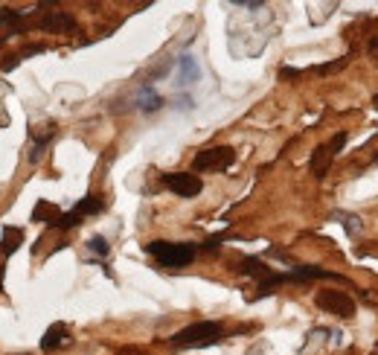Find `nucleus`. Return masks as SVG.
Here are the masks:
<instances>
[{
	"label": "nucleus",
	"mask_w": 378,
	"mask_h": 355,
	"mask_svg": "<svg viewBox=\"0 0 378 355\" xmlns=\"http://www.w3.org/2000/svg\"><path fill=\"white\" fill-rule=\"evenodd\" d=\"M335 218H338L340 225H344V230H346L349 236H361V233H364V222H361V218H358L355 213H346V210L340 213V210H338Z\"/></svg>",
	"instance_id": "4468645a"
},
{
	"label": "nucleus",
	"mask_w": 378,
	"mask_h": 355,
	"mask_svg": "<svg viewBox=\"0 0 378 355\" xmlns=\"http://www.w3.org/2000/svg\"><path fill=\"white\" fill-rule=\"evenodd\" d=\"M134 105L140 108V111H145V114H152V111H157V108L163 105V96L157 93L152 84H143V88L137 91V96H134Z\"/></svg>",
	"instance_id": "9d476101"
},
{
	"label": "nucleus",
	"mask_w": 378,
	"mask_h": 355,
	"mask_svg": "<svg viewBox=\"0 0 378 355\" xmlns=\"http://www.w3.org/2000/svg\"><path fill=\"white\" fill-rule=\"evenodd\" d=\"M102 207H105V201L99 198V195H84V198L73 207V213H79L82 218L84 216H96V213H102Z\"/></svg>",
	"instance_id": "ddd939ff"
},
{
	"label": "nucleus",
	"mask_w": 378,
	"mask_h": 355,
	"mask_svg": "<svg viewBox=\"0 0 378 355\" xmlns=\"http://www.w3.org/2000/svg\"><path fill=\"white\" fill-rule=\"evenodd\" d=\"M88 251L96 253V256H108V253H111V244H108L105 236H93V239L88 242Z\"/></svg>",
	"instance_id": "f3484780"
},
{
	"label": "nucleus",
	"mask_w": 378,
	"mask_h": 355,
	"mask_svg": "<svg viewBox=\"0 0 378 355\" xmlns=\"http://www.w3.org/2000/svg\"><path fill=\"white\" fill-rule=\"evenodd\" d=\"M50 140H53V131H47V134H35V143H32V152H29V161H32V163H38V161H41V154H44L47 146H50Z\"/></svg>",
	"instance_id": "2eb2a0df"
},
{
	"label": "nucleus",
	"mask_w": 378,
	"mask_h": 355,
	"mask_svg": "<svg viewBox=\"0 0 378 355\" xmlns=\"http://www.w3.org/2000/svg\"><path fill=\"white\" fill-rule=\"evenodd\" d=\"M367 50H370V56L378 61V35H373V38H370V47H367Z\"/></svg>",
	"instance_id": "412c9836"
},
{
	"label": "nucleus",
	"mask_w": 378,
	"mask_h": 355,
	"mask_svg": "<svg viewBox=\"0 0 378 355\" xmlns=\"http://www.w3.org/2000/svg\"><path fill=\"white\" fill-rule=\"evenodd\" d=\"M236 163V149L230 146H213V149H201L192 157V169L195 172H224Z\"/></svg>",
	"instance_id": "20e7f679"
},
{
	"label": "nucleus",
	"mask_w": 378,
	"mask_h": 355,
	"mask_svg": "<svg viewBox=\"0 0 378 355\" xmlns=\"http://www.w3.org/2000/svg\"><path fill=\"white\" fill-rule=\"evenodd\" d=\"M224 338V326L218 321H198L184 326L180 332H175L169 338V344L175 350H198V347H213Z\"/></svg>",
	"instance_id": "f257e3e1"
},
{
	"label": "nucleus",
	"mask_w": 378,
	"mask_h": 355,
	"mask_svg": "<svg viewBox=\"0 0 378 355\" xmlns=\"http://www.w3.org/2000/svg\"><path fill=\"white\" fill-rule=\"evenodd\" d=\"M145 251H149L163 268H184L195 260V253H198V248H195L192 242H166V239L149 242Z\"/></svg>",
	"instance_id": "f03ea898"
},
{
	"label": "nucleus",
	"mask_w": 378,
	"mask_h": 355,
	"mask_svg": "<svg viewBox=\"0 0 378 355\" xmlns=\"http://www.w3.org/2000/svg\"><path fill=\"white\" fill-rule=\"evenodd\" d=\"M163 187L172 190L180 198H195L204 190V181L195 172H166L163 175Z\"/></svg>",
	"instance_id": "423d86ee"
},
{
	"label": "nucleus",
	"mask_w": 378,
	"mask_h": 355,
	"mask_svg": "<svg viewBox=\"0 0 378 355\" xmlns=\"http://www.w3.org/2000/svg\"><path fill=\"white\" fill-rule=\"evenodd\" d=\"M314 306L320 312H326V314H335V317H340V321H352L355 317V300H352L346 291H340V288H320L314 295Z\"/></svg>",
	"instance_id": "7ed1b4c3"
},
{
	"label": "nucleus",
	"mask_w": 378,
	"mask_h": 355,
	"mask_svg": "<svg viewBox=\"0 0 378 355\" xmlns=\"http://www.w3.org/2000/svg\"><path fill=\"white\" fill-rule=\"evenodd\" d=\"M279 76H283V79H297V76H300V70H294V67H283V70H279Z\"/></svg>",
	"instance_id": "aec40b11"
},
{
	"label": "nucleus",
	"mask_w": 378,
	"mask_h": 355,
	"mask_svg": "<svg viewBox=\"0 0 378 355\" xmlns=\"http://www.w3.org/2000/svg\"><path fill=\"white\" fill-rule=\"evenodd\" d=\"M23 242V230L21 227H3V242H0V251L6 256H12Z\"/></svg>",
	"instance_id": "f8f14e48"
},
{
	"label": "nucleus",
	"mask_w": 378,
	"mask_h": 355,
	"mask_svg": "<svg viewBox=\"0 0 378 355\" xmlns=\"http://www.w3.org/2000/svg\"><path fill=\"white\" fill-rule=\"evenodd\" d=\"M346 140H349V134L346 131H338L332 140L329 143H323V146H317V149L311 152V161H309V169H311V175L314 178H326L329 175V166H332V161L338 157V152L346 146Z\"/></svg>",
	"instance_id": "39448f33"
},
{
	"label": "nucleus",
	"mask_w": 378,
	"mask_h": 355,
	"mask_svg": "<svg viewBox=\"0 0 378 355\" xmlns=\"http://www.w3.org/2000/svg\"><path fill=\"white\" fill-rule=\"evenodd\" d=\"M79 222H82V216L70 210V213H64V216H58V222H56L53 227H58V230H70V227H76Z\"/></svg>",
	"instance_id": "a211bd4d"
},
{
	"label": "nucleus",
	"mask_w": 378,
	"mask_h": 355,
	"mask_svg": "<svg viewBox=\"0 0 378 355\" xmlns=\"http://www.w3.org/2000/svg\"><path fill=\"white\" fill-rule=\"evenodd\" d=\"M62 344H67V326H64V323H53V326L44 332V338H41V350L50 352V350L62 347Z\"/></svg>",
	"instance_id": "9b49d317"
},
{
	"label": "nucleus",
	"mask_w": 378,
	"mask_h": 355,
	"mask_svg": "<svg viewBox=\"0 0 378 355\" xmlns=\"http://www.w3.org/2000/svg\"><path fill=\"white\" fill-rule=\"evenodd\" d=\"M44 216H50V222H47V225H56V222H58V216H62V213H58L53 204L41 201V204L32 210V222H44Z\"/></svg>",
	"instance_id": "dca6fc26"
},
{
	"label": "nucleus",
	"mask_w": 378,
	"mask_h": 355,
	"mask_svg": "<svg viewBox=\"0 0 378 355\" xmlns=\"http://www.w3.org/2000/svg\"><path fill=\"white\" fill-rule=\"evenodd\" d=\"M201 76V67H198V61H195V56H180L178 58V84L180 88H189V84H195Z\"/></svg>",
	"instance_id": "1a4fd4ad"
},
{
	"label": "nucleus",
	"mask_w": 378,
	"mask_h": 355,
	"mask_svg": "<svg viewBox=\"0 0 378 355\" xmlns=\"http://www.w3.org/2000/svg\"><path fill=\"white\" fill-rule=\"evenodd\" d=\"M349 65V56H344V58H338V61H332V65H317L314 67V73H335V70H340V67H346Z\"/></svg>",
	"instance_id": "6ab92c4d"
},
{
	"label": "nucleus",
	"mask_w": 378,
	"mask_h": 355,
	"mask_svg": "<svg viewBox=\"0 0 378 355\" xmlns=\"http://www.w3.org/2000/svg\"><path fill=\"white\" fill-rule=\"evenodd\" d=\"M38 30H44V32H76L79 23L70 12L56 9V12H44V18L38 21Z\"/></svg>",
	"instance_id": "6e6552de"
},
{
	"label": "nucleus",
	"mask_w": 378,
	"mask_h": 355,
	"mask_svg": "<svg viewBox=\"0 0 378 355\" xmlns=\"http://www.w3.org/2000/svg\"><path fill=\"white\" fill-rule=\"evenodd\" d=\"M29 12L23 9H9V6H0V47H3L12 35H18L23 30V21H27Z\"/></svg>",
	"instance_id": "0eeeda50"
}]
</instances>
